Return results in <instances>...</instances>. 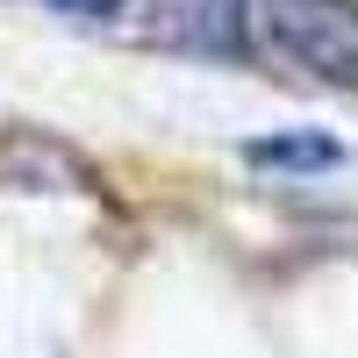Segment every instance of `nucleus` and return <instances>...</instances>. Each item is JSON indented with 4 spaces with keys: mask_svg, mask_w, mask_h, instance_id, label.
Returning a JSON list of instances; mask_svg holds the SVG:
<instances>
[{
    "mask_svg": "<svg viewBox=\"0 0 358 358\" xmlns=\"http://www.w3.org/2000/svg\"><path fill=\"white\" fill-rule=\"evenodd\" d=\"M251 29L287 72H301L315 86H351V65H358L351 0H265Z\"/></svg>",
    "mask_w": 358,
    "mask_h": 358,
    "instance_id": "1",
    "label": "nucleus"
},
{
    "mask_svg": "<svg viewBox=\"0 0 358 358\" xmlns=\"http://www.w3.org/2000/svg\"><path fill=\"white\" fill-rule=\"evenodd\" d=\"M151 43L165 50H194V57H222L244 65L251 57V0H151L143 8Z\"/></svg>",
    "mask_w": 358,
    "mask_h": 358,
    "instance_id": "2",
    "label": "nucleus"
},
{
    "mask_svg": "<svg viewBox=\"0 0 358 358\" xmlns=\"http://www.w3.org/2000/svg\"><path fill=\"white\" fill-rule=\"evenodd\" d=\"M0 187L15 194H94V172L79 151L29 122H0Z\"/></svg>",
    "mask_w": 358,
    "mask_h": 358,
    "instance_id": "3",
    "label": "nucleus"
},
{
    "mask_svg": "<svg viewBox=\"0 0 358 358\" xmlns=\"http://www.w3.org/2000/svg\"><path fill=\"white\" fill-rule=\"evenodd\" d=\"M251 158H258V165H330L337 143H258Z\"/></svg>",
    "mask_w": 358,
    "mask_h": 358,
    "instance_id": "4",
    "label": "nucleus"
},
{
    "mask_svg": "<svg viewBox=\"0 0 358 358\" xmlns=\"http://www.w3.org/2000/svg\"><path fill=\"white\" fill-rule=\"evenodd\" d=\"M43 8H57V15H72V22H108L122 0H43Z\"/></svg>",
    "mask_w": 358,
    "mask_h": 358,
    "instance_id": "5",
    "label": "nucleus"
}]
</instances>
